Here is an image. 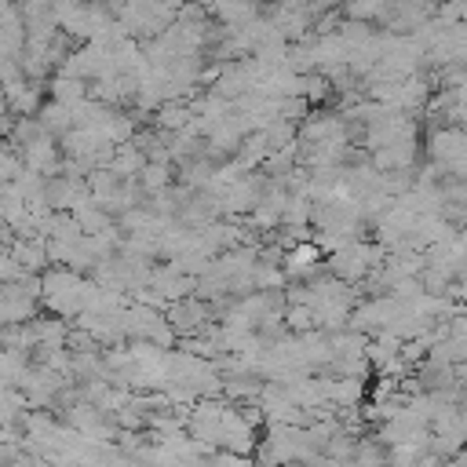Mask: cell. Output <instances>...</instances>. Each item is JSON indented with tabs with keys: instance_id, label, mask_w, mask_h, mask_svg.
<instances>
[{
	"instance_id": "cell-1",
	"label": "cell",
	"mask_w": 467,
	"mask_h": 467,
	"mask_svg": "<svg viewBox=\"0 0 467 467\" xmlns=\"http://www.w3.org/2000/svg\"><path fill=\"white\" fill-rule=\"evenodd\" d=\"M434 161H438V168H445L452 175H467V131L441 128L434 135Z\"/></svg>"
}]
</instances>
